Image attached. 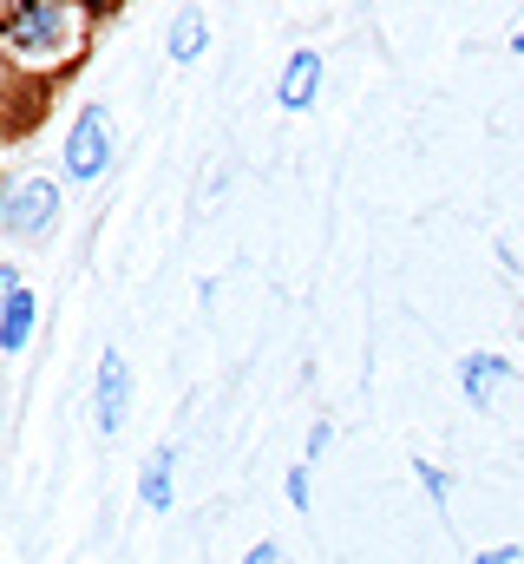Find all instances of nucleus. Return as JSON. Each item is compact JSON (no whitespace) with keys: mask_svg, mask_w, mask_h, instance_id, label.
Instances as JSON below:
<instances>
[{"mask_svg":"<svg viewBox=\"0 0 524 564\" xmlns=\"http://www.w3.org/2000/svg\"><path fill=\"white\" fill-rule=\"evenodd\" d=\"M33 322H40V302L33 289H13V302L0 308V355H20L33 341Z\"/></svg>","mask_w":524,"mask_h":564,"instance_id":"6e6552de","label":"nucleus"},{"mask_svg":"<svg viewBox=\"0 0 524 564\" xmlns=\"http://www.w3.org/2000/svg\"><path fill=\"white\" fill-rule=\"evenodd\" d=\"M59 224V184L53 177H7L0 184V230L20 243H40Z\"/></svg>","mask_w":524,"mask_h":564,"instance_id":"f03ea898","label":"nucleus"},{"mask_svg":"<svg viewBox=\"0 0 524 564\" xmlns=\"http://www.w3.org/2000/svg\"><path fill=\"white\" fill-rule=\"evenodd\" d=\"M243 564H275V545H256V552H250Z\"/></svg>","mask_w":524,"mask_h":564,"instance_id":"4468645a","label":"nucleus"},{"mask_svg":"<svg viewBox=\"0 0 524 564\" xmlns=\"http://www.w3.org/2000/svg\"><path fill=\"white\" fill-rule=\"evenodd\" d=\"M419 486H426V492H433V499H446V492H452V479H446V473H439V466H426V459H419Z\"/></svg>","mask_w":524,"mask_h":564,"instance_id":"9b49d317","label":"nucleus"},{"mask_svg":"<svg viewBox=\"0 0 524 564\" xmlns=\"http://www.w3.org/2000/svg\"><path fill=\"white\" fill-rule=\"evenodd\" d=\"M7 99H13V73L0 66V139H13V119H7Z\"/></svg>","mask_w":524,"mask_h":564,"instance_id":"f8f14e48","label":"nucleus"},{"mask_svg":"<svg viewBox=\"0 0 524 564\" xmlns=\"http://www.w3.org/2000/svg\"><path fill=\"white\" fill-rule=\"evenodd\" d=\"M518 558H524L518 545H499V552H485V558H479V564H518Z\"/></svg>","mask_w":524,"mask_h":564,"instance_id":"ddd939ff","label":"nucleus"},{"mask_svg":"<svg viewBox=\"0 0 524 564\" xmlns=\"http://www.w3.org/2000/svg\"><path fill=\"white\" fill-rule=\"evenodd\" d=\"M204 46H210V26H204V13H177V20H171V59H177V66H190Z\"/></svg>","mask_w":524,"mask_h":564,"instance_id":"1a4fd4ad","label":"nucleus"},{"mask_svg":"<svg viewBox=\"0 0 524 564\" xmlns=\"http://www.w3.org/2000/svg\"><path fill=\"white\" fill-rule=\"evenodd\" d=\"M92 414H99V433L112 440V433H125L131 421V368L119 348H106L99 355V381H92Z\"/></svg>","mask_w":524,"mask_h":564,"instance_id":"20e7f679","label":"nucleus"},{"mask_svg":"<svg viewBox=\"0 0 524 564\" xmlns=\"http://www.w3.org/2000/svg\"><path fill=\"white\" fill-rule=\"evenodd\" d=\"M321 93V59L302 46V53H288V66H282V86H275V99L288 106V112H302L308 99Z\"/></svg>","mask_w":524,"mask_h":564,"instance_id":"423d86ee","label":"nucleus"},{"mask_svg":"<svg viewBox=\"0 0 524 564\" xmlns=\"http://www.w3.org/2000/svg\"><path fill=\"white\" fill-rule=\"evenodd\" d=\"M59 164H66L73 184H99V177L112 171V112H106V106H86V112L73 119Z\"/></svg>","mask_w":524,"mask_h":564,"instance_id":"7ed1b4c3","label":"nucleus"},{"mask_svg":"<svg viewBox=\"0 0 524 564\" xmlns=\"http://www.w3.org/2000/svg\"><path fill=\"white\" fill-rule=\"evenodd\" d=\"M459 381H466V401L472 408H492V388L512 381V361L505 355H466L459 361Z\"/></svg>","mask_w":524,"mask_h":564,"instance_id":"0eeeda50","label":"nucleus"},{"mask_svg":"<svg viewBox=\"0 0 524 564\" xmlns=\"http://www.w3.org/2000/svg\"><path fill=\"white\" fill-rule=\"evenodd\" d=\"M282 492H288V506H308V466H288Z\"/></svg>","mask_w":524,"mask_h":564,"instance_id":"9d476101","label":"nucleus"},{"mask_svg":"<svg viewBox=\"0 0 524 564\" xmlns=\"http://www.w3.org/2000/svg\"><path fill=\"white\" fill-rule=\"evenodd\" d=\"M171 473H177V446H157L144 466H138V499H144V512H171L177 506V486H171Z\"/></svg>","mask_w":524,"mask_h":564,"instance_id":"39448f33","label":"nucleus"},{"mask_svg":"<svg viewBox=\"0 0 524 564\" xmlns=\"http://www.w3.org/2000/svg\"><path fill=\"white\" fill-rule=\"evenodd\" d=\"M86 20L92 7H73V0H7L0 7V59L13 79H53L79 40H86Z\"/></svg>","mask_w":524,"mask_h":564,"instance_id":"f257e3e1","label":"nucleus"},{"mask_svg":"<svg viewBox=\"0 0 524 564\" xmlns=\"http://www.w3.org/2000/svg\"><path fill=\"white\" fill-rule=\"evenodd\" d=\"M512 46H518V53H524V33H518V40H512Z\"/></svg>","mask_w":524,"mask_h":564,"instance_id":"2eb2a0df","label":"nucleus"}]
</instances>
